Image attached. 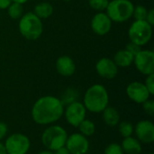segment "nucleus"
I'll use <instances>...</instances> for the list:
<instances>
[{
	"instance_id": "f257e3e1",
	"label": "nucleus",
	"mask_w": 154,
	"mask_h": 154,
	"mask_svg": "<svg viewBox=\"0 0 154 154\" xmlns=\"http://www.w3.org/2000/svg\"><path fill=\"white\" fill-rule=\"evenodd\" d=\"M64 107L60 97L43 96L32 105L31 116L32 121L39 125H51L63 116Z\"/></svg>"
},
{
	"instance_id": "f03ea898",
	"label": "nucleus",
	"mask_w": 154,
	"mask_h": 154,
	"mask_svg": "<svg viewBox=\"0 0 154 154\" xmlns=\"http://www.w3.org/2000/svg\"><path fill=\"white\" fill-rule=\"evenodd\" d=\"M83 105L87 111L92 114H100L109 105V95L102 84H94L89 87L83 97Z\"/></svg>"
},
{
	"instance_id": "7ed1b4c3",
	"label": "nucleus",
	"mask_w": 154,
	"mask_h": 154,
	"mask_svg": "<svg viewBox=\"0 0 154 154\" xmlns=\"http://www.w3.org/2000/svg\"><path fill=\"white\" fill-rule=\"evenodd\" d=\"M18 29L23 38L29 41H35L42 34L43 24L42 19L35 15L33 12H28L23 14L19 19Z\"/></svg>"
},
{
	"instance_id": "20e7f679",
	"label": "nucleus",
	"mask_w": 154,
	"mask_h": 154,
	"mask_svg": "<svg viewBox=\"0 0 154 154\" xmlns=\"http://www.w3.org/2000/svg\"><path fill=\"white\" fill-rule=\"evenodd\" d=\"M68 138L66 129L59 125H48L42 134V143L43 146L50 151H56L65 146Z\"/></svg>"
},
{
	"instance_id": "39448f33",
	"label": "nucleus",
	"mask_w": 154,
	"mask_h": 154,
	"mask_svg": "<svg viewBox=\"0 0 154 154\" xmlns=\"http://www.w3.org/2000/svg\"><path fill=\"white\" fill-rule=\"evenodd\" d=\"M134 5L131 0H111L106 13L112 22L125 23L133 17Z\"/></svg>"
},
{
	"instance_id": "423d86ee",
	"label": "nucleus",
	"mask_w": 154,
	"mask_h": 154,
	"mask_svg": "<svg viewBox=\"0 0 154 154\" xmlns=\"http://www.w3.org/2000/svg\"><path fill=\"white\" fill-rule=\"evenodd\" d=\"M130 42L139 45H146L152 37V26L145 20H134L129 27Z\"/></svg>"
},
{
	"instance_id": "0eeeda50",
	"label": "nucleus",
	"mask_w": 154,
	"mask_h": 154,
	"mask_svg": "<svg viewBox=\"0 0 154 154\" xmlns=\"http://www.w3.org/2000/svg\"><path fill=\"white\" fill-rule=\"evenodd\" d=\"M4 146L7 154H27L31 148V141L24 134L14 133L5 139Z\"/></svg>"
},
{
	"instance_id": "6e6552de",
	"label": "nucleus",
	"mask_w": 154,
	"mask_h": 154,
	"mask_svg": "<svg viewBox=\"0 0 154 154\" xmlns=\"http://www.w3.org/2000/svg\"><path fill=\"white\" fill-rule=\"evenodd\" d=\"M63 116L66 122L72 127H78L79 125L86 118L87 109L83 103L79 101H74L64 107Z\"/></svg>"
},
{
	"instance_id": "1a4fd4ad",
	"label": "nucleus",
	"mask_w": 154,
	"mask_h": 154,
	"mask_svg": "<svg viewBox=\"0 0 154 154\" xmlns=\"http://www.w3.org/2000/svg\"><path fill=\"white\" fill-rule=\"evenodd\" d=\"M135 69L143 75L148 76L154 73V52L152 50H141L134 55Z\"/></svg>"
},
{
	"instance_id": "9d476101",
	"label": "nucleus",
	"mask_w": 154,
	"mask_h": 154,
	"mask_svg": "<svg viewBox=\"0 0 154 154\" xmlns=\"http://www.w3.org/2000/svg\"><path fill=\"white\" fill-rule=\"evenodd\" d=\"M89 141L88 137L80 133H73L68 135L65 147L70 154H87L89 151Z\"/></svg>"
},
{
	"instance_id": "9b49d317",
	"label": "nucleus",
	"mask_w": 154,
	"mask_h": 154,
	"mask_svg": "<svg viewBox=\"0 0 154 154\" xmlns=\"http://www.w3.org/2000/svg\"><path fill=\"white\" fill-rule=\"evenodd\" d=\"M126 95L133 102L142 105L151 97V94L143 82L133 81L126 87Z\"/></svg>"
},
{
	"instance_id": "f8f14e48",
	"label": "nucleus",
	"mask_w": 154,
	"mask_h": 154,
	"mask_svg": "<svg viewBox=\"0 0 154 154\" xmlns=\"http://www.w3.org/2000/svg\"><path fill=\"white\" fill-rule=\"evenodd\" d=\"M134 133L142 143L152 144L154 143V124L150 120L139 121L134 126Z\"/></svg>"
},
{
	"instance_id": "ddd939ff",
	"label": "nucleus",
	"mask_w": 154,
	"mask_h": 154,
	"mask_svg": "<svg viewBox=\"0 0 154 154\" xmlns=\"http://www.w3.org/2000/svg\"><path fill=\"white\" fill-rule=\"evenodd\" d=\"M112 24L113 22L106 12H97V14L92 17L90 23L92 31L99 36L107 34L112 29Z\"/></svg>"
},
{
	"instance_id": "4468645a",
	"label": "nucleus",
	"mask_w": 154,
	"mask_h": 154,
	"mask_svg": "<svg viewBox=\"0 0 154 154\" xmlns=\"http://www.w3.org/2000/svg\"><path fill=\"white\" fill-rule=\"evenodd\" d=\"M96 71L97 75L105 79H113L118 74V67L114 60L107 57L99 59L96 63Z\"/></svg>"
},
{
	"instance_id": "2eb2a0df",
	"label": "nucleus",
	"mask_w": 154,
	"mask_h": 154,
	"mask_svg": "<svg viewBox=\"0 0 154 154\" xmlns=\"http://www.w3.org/2000/svg\"><path fill=\"white\" fill-rule=\"evenodd\" d=\"M57 72L63 77H70L76 71V64L73 59L68 55L60 56L55 63Z\"/></svg>"
},
{
	"instance_id": "dca6fc26",
	"label": "nucleus",
	"mask_w": 154,
	"mask_h": 154,
	"mask_svg": "<svg viewBox=\"0 0 154 154\" xmlns=\"http://www.w3.org/2000/svg\"><path fill=\"white\" fill-rule=\"evenodd\" d=\"M121 147L125 154H141L143 152V143L134 136L124 138Z\"/></svg>"
},
{
	"instance_id": "f3484780",
	"label": "nucleus",
	"mask_w": 154,
	"mask_h": 154,
	"mask_svg": "<svg viewBox=\"0 0 154 154\" xmlns=\"http://www.w3.org/2000/svg\"><path fill=\"white\" fill-rule=\"evenodd\" d=\"M134 56L125 49L119 50L114 56V62L118 68H128L134 63Z\"/></svg>"
},
{
	"instance_id": "a211bd4d",
	"label": "nucleus",
	"mask_w": 154,
	"mask_h": 154,
	"mask_svg": "<svg viewBox=\"0 0 154 154\" xmlns=\"http://www.w3.org/2000/svg\"><path fill=\"white\" fill-rule=\"evenodd\" d=\"M102 118L104 123L110 127H116L120 123V114L114 106H106L102 112Z\"/></svg>"
},
{
	"instance_id": "6ab92c4d",
	"label": "nucleus",
	"mask_w": 154,
	"mask_h": 154,
	"mask_svg": "<svg viewBox=\"0 0 154 154\" xmlns=\"http://www.w3.org/2000/svg\"><path fill=\"white\" fill-rule=\"evenodd\" d=\"M53 5L49 2L38 3L33 9V14L37 15L40 19H47L51 17L53 14Z\"/></svg>"
},
{
	"instance_id": "aec40b11",
	"label": "nucleus",
	"mask_w": 154,
	"mask_h": 154,
	"mask_svg": "<svg viewBox=\"0 0 154 154\" xmlns=\"http://www.w3.org/2000/svg\"><path fill=\"white\" fill-rule=\"evenodd\" d=\"M79 129V133L86 137H90L96 133V125L93 121L85 118L77 127Z\"/></svg>"
},
{
	"instance_id": "412c9836",
	"label": "nucleus",
	"mask_w": 154,
	"mask_h": 154,
	"mask_svg": "<svg viewBox=\"0 0 154 154\" xmlns=\"http://www.w3.org/2000/svg\"><path fill=\"white\" fill-rule=\"evenodd\" d=\"M6 10H7V14H8L9 17L14 19V20L20 19L23 16V5L19 4V3L12 2L10 4V5L7 7Z\"/></svg>"
},
{
	"instance_id": "4be33fe9",
	"label": "nucleus",
	"mask_w": 154,
	"mask_h": 154,
	"mask_svg": "<svg viewBox=\"0 0 154 154\" xmlns=\"http://www.w3.org/2000/svg\"><path fill=\"white\" fill-rule=\"evenodd\" d=\"M79 98V92L77 89L75 88H67L64 93L62 94V97L60 98L62 102V104L65 106L74 102V101H77Z\"/></svg>"
},
{
	"instance_id": "5701e85b",
	"label": "nucleus",
	"mask_w": 154,
	"mask_h": 154,
	"mask_svg": "<svg viewBox=\"0 0 154 154\" xmlns=\"http://www.w3.org/2000/svg\"><path fill=\"white\" fill-rule=\"evenodd\" d=\"M134 125L128 121H122L118 124V131L123 138L133 136Z\"/></svg>"
},
{
	"instance_id": "b1692460",
	"label": "nucleus",
	"mask_w": 154,
	"mask_h": 154,
	"mask_svg": "<svg viewBox=\"0 0 154 154\" xmlns=\"http://www.w3.org/2000/svg\"><path fill=\"white\" fill-rule=\"evenodd\" d=\"M109 0H88L89 6L97 12H105Z\"/></svg>"
},
{
	"instance_id": "393cba45",
	"label": "nucleus",
	"mask_w": 154,
	"mask_h": 154,
	"mask_svg": "<svg viewBox=\"0 0 154 154\" xmlns=\"http://www.w3.org/2000/svg\"><path fill=\"white\" fill-rule=\"evenodd\" d=\"M147 13H148V9L144 5H134L133 17L134 18V20H145Z\"/></svg>"
},
{
	"instance_id": "a878e982",
	"label": "nucleus",
	"mask_w": 154,
	"mask_h": 154,
	"mask_svg": "<svg viewBox=\"0 0 154 154\" xmlns=\"http://www.w3.org/2000/svg\"><path fill=\"white\" fill-rule=\"evenodd\" d=\"M104 154H125V152L121 147V144L112 143L106 147Z\"/></svg>"
},
{
	"instance_id": "bb28decb",
	"label": "nucleus",
	"mask_w": 154,
	"mask_h": 154,
	"mask_svg": "<svg viewBox=\"0 0 154 154\" xmlns=\"http://www.w3.org/2000/svg\"><path fill=\"white\" fill-rule=\"evenodd\" d=\"M143 109L144 111V113L149 116H154V101L152 99L149 98L148 100H146L145 102H143Z\"/></svg>"
},
{
	"instance_id": "cd10ccee",
	"label": "nucleus",
	"mask_w": 154,
	"mask_h": 154,
	"mask_svg": "<svg viewBox=\"0 0 154 154\" xmlns=\"http://www.w3.org/2000/svg\"><path fill=\"white\" fill-rule=\"evenodd\" d=\"M143 84L147 88V89L150 92L151 96L154 95V73L146 76V79H145Z\"/></svg>"
},
{
	"instance_id": "c85d7f7f",
	"label": "nucleus",
	"mask_w": 154,
	"mask_h": 154,
	"mask_svg": "<svg viewBox=\"0 0 154 154\" xmlns=\"http://www.w3.org/2000/svg\"><path fill=\"white\" fill-rule=\"evenodd\" d=\"M125 50L128 51L129 52H131V53L134 56V55H136L142 49H141V46H139V45H137V44H135V43H134V42H129L126 44V46H125Z\"/></svg>"
},
{
	"instance_id": "c756f323",
	"label": "nucleus",
	"mask_w": 154,
	"mask_h": 154,
	"mask_svg": "<svg viewBox=\"0 0 154 154\" xmlns=\"http://www.w3.org/2000/svg\"><path fill=\"white\" fill-rule=\"evenodd\" d=\"M8 133V126L5 123L0 122V142L6 136Z\"/></svg>"
},
{
	"instance_id": "7c9ffc66",
	"label": "nucleus",
	"mask_w": 154,
	"mask_h": 154,
	"mask_svg": "<svg viewBox=\"0 0 154 154\" xmlns=\"http://www.w3.org/2000/svg\"><path fill=\"white\" fill-rule=\"evenodd\" d=\"M145 21L150 23L152 26H153L154 24V10L152 8L150 10H148V13H147V15H146V18H145Z\"/></svg>"
},
{
	"instance_id": "2f4dec72",
	"label": "nucleus",
	"mask_w": 154,
	"mask_h": 154,
	"mask_svg": "<svg viewBox=\"0 0 154 154\" xmlns=\"http://www.w3.org/2000/svg\"><path fill=\"white\" fill-rule=\"evenodd\" d=\"M12 3V0H0V10H6Z\"/></svg>"
},
{
	"instance_id": "473e14b6",
	"label": "nucleus",
	"mask_w": 154,
	"mask_h": 154,
	"mask_svg": "<svg viewBox=\"0 0 154 154\" xmlns=\"http://www.w3.org/2000/svg\"><path fill=\"white\" fill-rule=\"evenodd\" d=\"M54 154H70V153H69V152L68 151V149H67L65 146H63V147H61V148H60V149H58V150L54 151Z\"/></svg>"
},
{
	"instance_id": "72a5a7b5",
	"label": "nucleus",
	"mask_w": 154,
	"mask_h": 154,
	"mask_svg": "<svg viewBox=\"0 0 154 154\" xmlns=\"http://www.w3.org/2000/svg\"><path fill=\"white\" fill-rule=\"evenodd\" d=\"M0 154H7L6 153L5 149L4 143H3L2 142H0Z\"/></svg>"
},
{
	"instance_id": "f704fd0d",
	"label": "nucleus",
	"mask_w": 154,
	"mask_h": 154,
	"mask_svg": "<svg viewBox=\"0 0 154 154\" xmlns=\"http://www.w3.org/2000/svg\"><path fill=\"white\" fill-rule=\"evenodd\" d=\"M38 154H54V152L45 149V150H43V151H41Z\"/></svg>"
},
{
	"instance_id": "c9c22d12",
	"label": "nucleus",
	"mask_w": 154,
	"mask_h": 154,
	"mask_svg": "<svg viewBox=\"0 0 154 154\" xmlns=\"http://www.w3.org/2000/svg\"><path fill=\"white\" fill-rule=\"evenodd\" d=\"M29 0H12V2H15V3H19V4H22V5H23V4H25V3H27Z\"/></svg>"
},
{
	"instance_id": "e433bc0d",
	"label": "nucleus",
	"mask_w": 154,
	"mask_h": 154,
	"mask_svg": "<svg viewBox=\"0 0 154 154\" xmlns=\"http://www.w3.org/2000/svg\"><path fill=\"white\" fill-rule=\"evenodd\" d=\"M62 1H64V2H70V1H72V0H62Z\"/></svg>"
},
{
	"instance_id": "4c0bfd02",
	"label": "nucleus",
	"mask_w": 154,
	"mask_h": 154,
	"mask_svg": "<svg viewBox=\"0 0 154 154\" xmlns=\"http://www.w3.org/2000/svg\"><path fill=\"white\" fill-rule=\"evenodd\" d=\"M148 154H153L152 152H150V153H148Z\"/></svg>"
}]
</instances>
